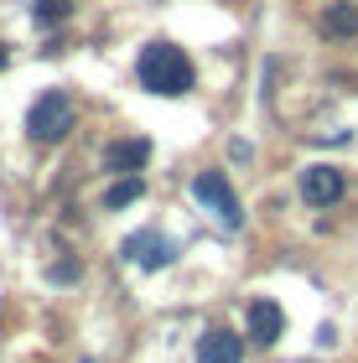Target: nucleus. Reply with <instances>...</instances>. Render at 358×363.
Returning <instances> with one entry per match:
<instances>
[{"label":"nucleus","mask_w":358,"mask_h":363,"mask_svg":"<svg viewBox=\"0 0 358 363\" xmlns=\"http://www.w3.org/2000/svg\"><path fill=\"white\" fill-rule=\"evenodd\" d=\"M135 73H140V84L151 89V94H167V99H177V94L192 89V62H187L182 47H172V42H151L140 52Z\"/></svg>","instance_id":"obj_1"},{"label":"nucleus","mask_w":358,"mask_h":363,"mask_svg":"<svg viewBox=\"0 0 358 363\" xmlns=\"http://www.w3.org/2000/svg\"><path fill=\"white\" fill-rule=\"evenodd\" d=\"M26 130H31V140H62L73 130V99L62 94V89H52V94H42L37 104H31V114H26Z\"/></svg>","instance_id":"obj_2"},{"label":"nucleus","mask_w":358,"mask_h":363,"mask_svg":"<svg viewBox=\"0 0 358 363\" xmlns=\"http://www.w3.org/2000/svg\"><path fill=\"white\" fill-rule=\"evenodd\" d=\"M192 197H198V203L213 213V218L223 223V228H239L244 223V213H239V197H234V187L229 182H223L218 172H203L198 182H192Z\"/></svg>","instance_id":"obj_3"},{"label":"nucleus","mask_w":358,"mask_h":363,"mask_svg":"<svg viewBox=\"0 0 358 363\" xmlns=\"http://www.w3.org/2000/svg\"><path fill=\"white\" fill-rule=\"evenodd\" d=\"M343 187H348V182H343V172H337V167H306V172H301V197H306L312 208H332L337 197H343Z\"/></svg>","instance_id":"obj_4"},{"label":"nucleus","mask_w":358,"mask_h":363,"mask_svg":"<svg viewBox=\"0 0 358 363\" xmlns=\"http://www.w3.org/2000/svg\"><path fill=\"white\" fill-rule=\"evenodd\" d=\"M125 255L135 259L140 270H161V265H172V259H177V244L161 239V234H130L125 239Z\"/></svg>","instance_id":"obj_5"},{"label":"nucleus","mask_w":358,"mask_h":363,"mask_svg":"<svg viewBox=\"0 0 358 363\" xmlns=\"http://www.w3.org/2000/svg\"><path fill=\"white\" fill-rule=\"evenodd\" d=\"M281 333H286V311L275 306V301H254L250 306V337L259 342V348H270Z\"/></svg>","instance_id":"obj_6"},{"label":"nucleus","mask_w":358,"mask_h":363,"mask_svg":"<svg viewBox=\"0 0 358 363\" xmlns=\"http://www.w3.org/2000/svg\"><path fill=\"white\" fill-rule=\"evenodd\" d=\"M198 358H203V363H239V358H244V337H234V333H223V327H213V333H203Z\"/></svg>","instance_id":"obj_7"},{"label":"nucleus","mask_w":358,"mask_h":363,"mask_svg":"<svg viewBox=\"0 0 358 363\" xmlns=\"http://www.w3.org/2000/svg\"><path fill=\"white\" fill-rule=\"evenodd\" d=\"M322 37H332V42L358 37V6L353 0H332V6L322 11Z\"/></svg>","instance_id":"obj_8"},{"label":"nucleus","mask_w":358,"mask_h":363,"mask_svg":"<svg viewBox=\"0 0 358 363\" xmlns=\"http://www.w3.org/2000/svg\"><path fill=\"white\" fill-rule=\"evenodd\" d=\"M145 156H151V145H145V140H120V145H109V167H115V172H140Z\"/></svg>","instance_id":"obj_9"},{"label":"nucleus","mask_w":358,"mask_h":363,"mask_svg":"<svg viewBox=\"0 0 358 363\" xmlns=\"http://www.w3.org/2000/svg\"><path fill=\"white\" fill-rule=\"evenodd\" d=\"M135 197H140V177H125V182H115V187H109L104 203H109V208H125V203H135Z\"/></svg>","instance_id":"obj_10"},{"label":"nucleus","mask_w":358,"mask_h":363,"mask_svg":"<svg viewBox=\"0 0 358 363\" xmlns=\"http://www.w3.org/2000/svg\"><path fill=\"white\" fill-rule=\"evenodd\" d=\"M68 16V0H37V21H62Z\"/></svg>","instance_id":"obj_11"},{"label":"nucleus","mask_w":358,"mask_h":363,"mask_svg":"<svg viewBox=\"0 0 358 363\" xmlns=\"http://www.w3.org/2000/svg\"><path fill=\"white\" fill-rule=\"evenodd\" d=\"M0 68H6V42H0Z\"/></svg>","instance_id":"obj_12"}]
</instances>
